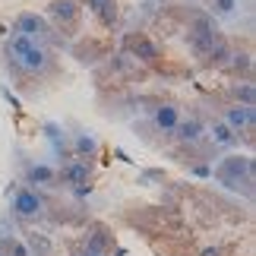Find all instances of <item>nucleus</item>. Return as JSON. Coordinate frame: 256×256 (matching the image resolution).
Segmentation results:
<instances>
[{
	"label": "nucleus",
	"instance_id": "13",
	"mask_svg": "<svg viewBox=\"0 0 256 256\" xmlns=\"http://www.w3.org/2000/svg\"><path fill=\"white\" fill-rule=\"evenodd\" d=\"M92 6H102L104 19H111V4H108V0H92Z\"/></svg>",
	"mask_w": 256,
	"mask_h": 256
},
{
	"label": "nucleus",
	"instance_id": "10",
	"mask_svg": "<svg viewBox=\"0 0 256 256\" xmlns=\"http://www.w3.org/2000/svg\"><path fill=\"white\" fill-rule=\"evenodd\" d=\"M238 6H240V0H215V10H218V13H224V16H231Z\"/></svg>",
	"mask_w": 256,
	"mask_h": 256
},
{
	"label": "nucleus",
	"instance_id": "12",
	"mask_svg": "<svg viewBox=\"0 0 256 256\" xmlns=\"http://www.w3.org/2000/svg\"><path fill=\"white\" fill-rule=\"evenodd\" d=\"M238 98L244 102V108H253V98H256L253 86H240V88H238Z\"/></svg>",
	"mask_w": 256,
	"mask_h": 256
},
{
	"label": "nucleus",
	"instance_id": "6",
	"mask_svg": "<svg viewBox=\"0 0 256 256\" xmlns=\"http://www.w3.org/2000/svg\"><path fill=\"white\" fill-rule=\"evenodd\" d=\"M155 124H158L162 130H174V126L180 124V114H177V108L164 104V108H158V111H155Z\"/></svg>",
	"mask_w": 256,
	"mask_h": 256
},
{
	"label": "nucleus",
	"instance_id": "8",
	"mask_svg": "<svg viewBox=\"0 0 256 256\" xmlns=\"http://www.w3.org/2000/svg\"><path fill=\"white\" fill-rule=\"evenodd\" d=\"M212 140L218 146H231L234 142V130L228 124H212Z\"/></svg>",
	"mask_w": 256,
	"mask_h": 256
},
{
	"label": "nucleus",
	"instance_id": "2",
	"mask_svg": "<svg viewBox=\"0 0 256 256\" xmlns=\"http://www.w3.org/2000/svg\"><path fill=\"white\" fill-rule=\"evenodd\" d=\"M10 51H13V57L26 66V70H44L48 66V54L42 48H35L32 38H26V35H16L13 42H10Z\"/></svg>",
	"mask_w": 256,
	"mask_h": 256
},
{
	"label": "nucleus",
	"instance_id": "15",
	"mask_svg": "<svg viewBox=\"0 0 256 256\" xmlns=\"http://www.w3.org/2000/svg\"><path fill=\"white\" fill-rule=\"evenodd\" d=\"M202 256H218V250H212V247H209V250H206Z\"/></svg>",
	"mask_w": 256,
	"mask_h": 256
},
{
	"label": "nucleus",
	"instance_id": "14",
	"mask_svg": "<svg viewBox=\"0 0 256 256\" xmlns=\"http://www.w3.org/2000/svg\"><path fill=\"white\" fill-rule=\"evenodd\" d=\"M86 256H102V244H92V247H86Z\"/></svg>",
	"mask_w": 256,
	"mask_h": 256
},
{
	"label": "nucleus",
	"instance_id": "5",
	"mask_svg": "<svg viewBox=\"0 0 256 256\" xmlns=\"http://www.w3.org/2000/svg\"><path fill=\"white\" fill-rule=\"evenodd\" d=\"M19 32H22L26 38H32V35H44V32H48V26H44V19H42V16H35V13H22V16H19Z\"/></svg>",
	"mask_w": 256,
	"mask_h": 256
},
{
	"label": "nucleus",
	"instance_id": "11",
	"mask_svg": "<svg viewBox=\"0 0 256 256\" xmlns=\"http://www.w3.org/2000/svg\"><path fill=\"white\" fill-rule=\"evenodd\" d=\"M54 16H66V19H70L73 16V0H57V4H54Z\"/></svg>",
	"mask_w": 256,
	"mask_h": 256
},
{
	"label": "nucleus",
	"instance_id": "3",
	"mask_svg": "<svg viewBox=\"0 0 256 256\" xmlns=\"http://www.w3.org/2000/svg\"><path fill=\"white\" fill-rule=\"evenodd\" d=\"M42 200H38V193L32 190H19L13 196V212L19 215V218H35V215H42Z\"/></svg>",
	"mask_w": 256,
	"mask_h": 256
},
{
	"label": "nucleus",
	"instance_id": "1",
	"mask_svg": "<svg viewBox=\"0 0 256 256\" xmlns=\"http://www.w3.org/2000/svg\"><path fill=\"white\" fill-rule=\"evenodd\" d=\"M218 180L228 186V190H247V186L253 184V162L250 158H224L218 164Z\"/></svg>",
	"mask_w": 256,
	"mask_h": 256
},
{
	"label": "nucleus",
	"instance_id": "9",
	"mask_svg": "<svg viewBox=\"0 0 256 256\" xmlns=\"http://www.w3.org/2000/svg\"><path fill=\"white\" fill-rule=\"evenodd\" d=\"M54 177V171L51 168H44V164H35L32 171H28V180H35V184H48Z\"/></svg>",
	"mask_w": 256,
	"mask_h": 256
},
{
	"label": "nucleus",
	"instance_id": "4",
	"mask_svg": "<svg viewBox=\"0 0 256 256\" xmlns=\"http://www.w3.org/2000/svg\"><path fill=\"white\" fill-rule=\"evenodd\" d=\"M224 124H228L231 130H244V126H250L253 124V108H244V104L231 108V111L224 114Z\"/></svg>",
	"mask_w": 256,
	"mask_h": 256
},
{
	"label": "nucleus",
	"instance_id": "7",
	"mask_svg": "<svg viewBox=\"0 0 256 256\" xmlns=\"http://www.w3.org/2000/svg\"><path fill=\"white\" fill-rule=\"evenodd\" d=\"M200 130H202V126L196 124V120H190V124H177V126H174L177 140H184V142H193L196 136H200Z\"/></svg>",
	"mask_w": 256,
	"mask_h": 256
}]
</instances>
